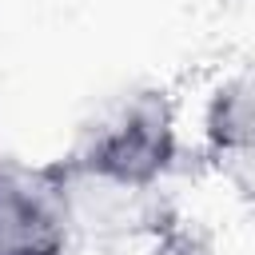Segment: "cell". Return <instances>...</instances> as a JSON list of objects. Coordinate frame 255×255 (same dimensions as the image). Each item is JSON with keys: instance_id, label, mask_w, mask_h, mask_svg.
Segmentation results:
<instances>
[{"instance_id": "5b68a950", "label": "cell", "mask_w": 255, "mask_h": 255, "mask_svg": "<svg viewBox=\"0 0 255 255\" xmlns=\"http://www.w3.org/2000/svg\"><path fill=\"white\" fill-rule=\"evenodd\" d=\"M207 167L235 191V199L255 207V143H215L207 147Z\"/></svg>"}, {"instance_id": "3957f363", "label": "cell", "mask_w": 255, "mask_h": 255, "mask_svg": "<svg viewBox=\"0 0 255 255\" xmlns=\"http://www.w3.org/2000/svg\"><path fill=\"white\" fill-rule=\"evenodd\" d=\"M0 247L4 255H64L68 223L52 167L0 159Z\"/></svg>"}, {"instance_id": "277c9868", "label": "cell", "mask_w": 255, "mask_h": 255, "mask_svg": "<svg viewBox=\"0 0 255 255\" xmlns=\"http://www.w3.org/2000/svg\"><path fill=\"white\" fill-rule=\"evenodd\" d=\"M207 147L215 143H255V64L223 76L203 108Z\"/></svg>"}, {"instance_id": "6da1fadb", "label": "cell", "mask_w": 255, "mask_h": 255, "mask_svg": "<svg viewBox=\"0 0 255 255\" xmlns=\"http://www.w3.org/2000/svg\"><path fill=\"white\" fill-rule=\"evenodd\" d=\"M68 155L131 183H159L179 155L171 96L163 88H135L120 96L80 131Z\"/></svg>"}, {"instance_id": "8992f818", "label": "cell", "mask_w": 255, "mask_h": 255, "mask_svg": "<svg viewBox=\"0 0 255 255\" xmlns=\"http://www.w3.org/2000/svg\"><path fill=\"white\" fill-rule=\"evenodd\" d=\"M147 255H215V251H211V239H207L199 227H191V223H183V219L175 215L171 223H163V227L151 235Z\"/></svg>"}, {"instance_id": "7a4b0ae2", "label": "cell", "mask_w": 255, "mask_h": 255, "mask_svg": "<svg viewBox=\"0 0 255 255\" xmlns=\"http://www.w3.org/2000/svg\"><path fill=\"white\" fill-rule=\"evenodd\" d=\"M48 167L60 187L68 239H88V243H124L135 235L151 239L163 223L175 219V207L167 203L159 183H131L76 155L52 159Z\"/></svg>"}, {"instance_id": "52a82bcc", "label": "cell", "mask_w": 255, "mask_h": 255, "mask_svg": "<svg viewBox=\"0 0 255 255\" xmlns=\"http://www.w3.org/2000/svg\"><path fill=\"white\" fill-rule=\"evenodd\" d=\"M0 255H4V247H0Z\"/></svg>"}]
</instances>
